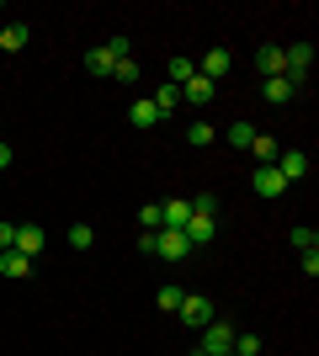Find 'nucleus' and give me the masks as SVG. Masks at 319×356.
I'll return each mask as SVG.
<instances>
[{"label": "nucleus", "instance_id": "3", "mask_svg": "<svg viewBox=\"0 0 319 356\" xmlns=\"http://www.w3.org/2000/svg\"><path fill=\"white\" fill-rule=\"evenodd\" d=\"M154 255H160V261H186V255H192V239H186L181 229H160V239H154Z\"/></svg>", "mask_w": 319, "mask_h": 356}, {"label": "nucleus", "instance_id": "34", "mask_svg": "<svg viewBox=\"0 0 319 356\" xmlns=\"http://www.w3.org/2000/svg\"><path fill=\"white\" fill-rule=\"evenodd\" d=\"M192 356H213V351H192Z\"/></svg>", "mask_w": 319, "mask_h": 356}, {"label": "nucleus", "instance_id": "18", "mask_svg": "<svg viewBox=\"0 0 319 356\" xmlns=\"http://www.w3.org/2000/svg\"><path fill=\"white\" fill-rule=\"evenodd\" d=\"M170 80H165V86H176V90H181L186 86V80H192V74H197V64H192V59H170Z\"/></svg>", "mask_w": 319, "mask_h": 356}, {"label": "nucleus", "instance_id": "21", "mask_svg": "<svg viewBox=\"0 0 319 356\" xmlns=\"http://www.w3.org/2000/svg\"><path fill=\"white\" fill-rule=\"evenodd\" d=\"M266 102H277V106H282V102H293V86L282 80V74H272V80H266Z\"/></svg>", "mask_w": 319, "mask_h": 356}, {"label": "nucleus", "instance_id": "33", "mask_svg": "<svg viewBox=\"0 0 319 356\" xmlns=\"http://www.w3.org/2000/svg\"><path fill=\"white\" fill-rule=\"evenodd\" d=\"M6 165H11V144H0V170H6Z\"/></svg>", "mask_w": 319, "mask_h": 356}, {"label": "nucleus", "instance_id": "11", "mask_svg": "<svg viewBox=\"0 0 319 356\" xmlns=\"http://www.w3.org/2000/svg\"><path fill=\"white\" fill-rule=\"evenodd\" d=\"M213 96H218V86H213V80H202V74H192V80L181 86V102H192V106H208Z\"/></svg>", "mask_w": 319, "mask_h": 356}, {"label": "nucleus", "instance_id": "1", "mask_svg": "<svg viewBox=\"0 0 319 356\" xmlns=\"http://www.w3.org/2000/svg\"><path fill=\"white\" fill-rule=\"evenodd\" d=\"M309 64H314V43H293V48H282V80H288L293 90L309 80Z\"/></svg>", "mask_w": 319, "mask_h": 356}, {"label": "nucleus", "instance_id": "19", "mask_svg": "<svg viewBox=\"0 0 319 356\" xmlns=\"http://www.w3.org/2000/svg\"><path fill=\"white\" fill-rule=\"evenodd\" d=\"M128 122H133V128H154V122H160V112H154L149 102H133V106H128Z\"/></svg>", "mask_w": 319, "mask_h": 356}, {"label": "nucleus", "instance_id": "23", "mask_svg": "<svg viewBox=\"0 0 319 356\" xmlns=\"http://www.w3.org/2000/svg\"><path fill=\"white\" fill-rule=\"evenodd\" d=\"M192 213H197V218H218V197H213V192L192 197Z\"/></svg>", "mask_w": 319, "mask_h": 356}, {"label": "nucleus", "instance_id": "14", "mask_svg": "<svg viewBox=\"0 0 319 356\" xmlns=\"http://www.w3.org/2000/svg\"><path fill=\"white\" fill-rule=\"evenodd\" d=\"M181 234H186V239H192V245H208V239H213V234H218V218H197V213H192V223H186Z\"/></svg>", "mask_w": 319, "mask_h": 356}, {"label": "nucleus", "instance_id": "22", "mask_svg": "<svg viewBox=\"0 0 319 356\" xmlns=\"http://www.w3.org/2000/svg\"><path fill=\"white\" fill-rule=\"evenodd\" d=\"M229 144H234V149H250V138H256V128H250V122H229Z\"/></svg>", "mask_w": 319, "mask_h": 356}, {"label": "nucleus", "instance_id": "28", "mask_svg": "<svg viewBox=\"0 0 319 356\" xmlns=\"http://www.w3.org/2000/svg\"><path fill=\"white\" fill-rule=\"evenodd\" d=\"M106 54H112V59H133V43H128V38H106Z\"/></svg>", "mask_w": 319, "mask_h": 356}, {"label": "nucleus", "instance_id": "9", "mask_svg": "<svg viewBox=\"0 0 319 356\" xmlns=\"http://www.w3.org/2000/svg\"><path fill=\"white\" fill-rule=\"evenodd\" d=\"M11 250L32 261V255L43 250V229H38V223H16V245H11Z\"/></svg>", "mask_w": 319, "mask_h": 356}, {"label": "nucleus", "instance_id": "31", "mask_svg": "<svg viewBox=\"0 0 319 356\" xmlns=\"http://www.w3.org/2000/svg\"><path fill=\"white\" fill-rule=\"evenodd\" d=\"M138 223H144V229H160V208H154V202H149V208L138 213Z\"/></svg>", "mask_w": 319, "mask_h": 356}, {"label": "nucleus", "instance_id": "25", "mask_svg": "<svg viewBox=\"0 0 319 356\" xmlns=\"http://www.w3.org/2000/svg\"><path fill=\"white\" fill-rule=\"evenodd\" d=\"M112 80H122V86H133V80H138V59H117V70H112Z\"/></svg>", "mask_w": 319, "mask_h": 356}, {"label": "nucleus", "instance_id": "35", "mask_svg": "<svg viewBox=\"0 0 319 356\" xmlns=\"http://www.w3.org/2000/svg\"><path fill=\"white\" fill-rule=\"evenodd\" d=\"M224 356H234V351H224Z\"/></svg>", "mask_w": 319, "mask_h": 356}, {"label": "nucleus", "instance_id": "15", "mask_svg": "<svg viewBox=\"0 0 319 356\" xmlns=\"http://www.w3.org/2000/svg\"><path fill=\"white\" fill-rule=\"evenodd\" d=\"M149 106H154V112H160V118H170V112L181 106V90H176V86H160V90H154V96H149Z\"/></svg>", "mask_w": 319, "mask_h": 356}, {"label": "nucleus", "instance_id": "17", "mask_svg": "<svg viewBox=\"0 0 319 356\" xmlns=\"http://www.w3.org/2000/svg\"><path fill=\"white\" fill-rule=\"evenodd\" d=\"M85 70H91V74H112V70H117V59L106 54V43H96L91 54H85Z\"/></svg>", "mask_w": 319, "mask_h": 356}, {"label": "nucleus", "instance_id": "13", "mask_svg": "<svg viewBox=\"0 0 319 356\" xmlns=\"http://www.w3.org/2000/svg\"><path fill=\"white\" fill-rule=\"evenodd\" d=\"M250 154H256V165H277V154H282V144H277L272 134H256V138H250Z\"/></svg>", "mask_w": 319, "mask_h": 356}, {"label": "nucleus", "instance_id": "8", "mask_svg": "<svg viewBox=\"0 0 319 356\" xmlns=\"http://www.w3.org/2000/svg\"><path fill=\"white\" fill-rule=\"evenodd\" d=\"M197 74L218 86V80L229 74V48H208V54H202V64H197Z\"/></svg>", "mask_w": 319, "mask_h": 356}, {"label": "nucleus", "instance_id": "10", "mask_svg": "<svg viewBox=\"0 0 319 356\" xmlns=\"http://www.w3.org/2000/svg\"><path fill=\"white\" fill-rule=\"evenodd\" d=\"M27 38H32L27 22H6V27H0V54H22V48H27Z\"/></svg>", "mask_w": 319, "mask_h": 356}, {"label": "nucleus", "instance_id": "5", "mask_svg": "<svg viewBox=\"0 0 319 356\" xmlns=\"http://www.w3.org/2000/svg\"><path fill=\"white\" fill-rule=\"evenodd\" d=\"M250 186H256V192L266 197V202H277V197L288 192V181H282V170H277V165H256V176H250Z\"/></svg>", "mask_w": 319, "mask_h": 356}, {"label": "nucleus", "instance_id": "20", "mask_svg": "<svg viewBox=\"0 0 319 356\" xmlns=\"http://www.w3.org/2000/svg\"><path fill=\"white\" fill-rule=\"evenodd\" d=\"M181 287H176V282H165V287H160V293H154V303H160V309H165V314H176V309H181Z\"/></svg>", "mask_w": 319, "mask_h": 356}, {"label": "nucleus", "instance_id": "7", "mask_svg": "<svg viewBox=\"0 0 319 356\" xmlns=\"http://www.w3.org/2000/svg\"><path fill=\"white\" fill-rule=\"evenodd\" d=\"M192 223V202L176 197V202H160V229H186Z\"/></svg>", "mask_w": 319, "mask_h": 356}, {"label": "nucleus", "instance_id": "4", "mask_svg": "<svg viewBox=\"0 0 319 356\" xmlns=\"http://www.w3.org/2000/svg\"><path fill=\"white\" fill-rule=\"evenodd\" d=\"M202 351H213V356L234 351V325H229V319H213V325H202Z\"/></svg>", "mask_w": 319, "mask_h": 356}, {"label": "nucleus", "instance_id": "26", "mask_svg": "<svg viewBox=\"0 0 319 356\" xmlns=\"http://www.w3.org/2000/svg\"><path fill=\"white\" fill-rule=\"evenodd\" d=\"M69 245H75V250H91V223H69Z\"/></svg>", "mask_w": 319, "mask_h": 356}, {"label": "nucleus", "instance_id": "6", "mask_svg": "<svg viewBox=\"0 0 319 356\" xmlns=\"http://www.w3.org/2000/svg\"><path fill=\"white\" fill-rule=\"evenodd\" d=\"M277 170H282V181H304L309 176V154H298V149H282V154H277Z\"/></svg>", "mask_w": 319, "mask_h": 356}, {"label": "nucleus", "instance_id": "32", "mask_svg": "<svg viewBox=\"0 0 319 356\" xmlns=\"http://www.w3.org/2000/svg\"><path fill=\"white\" fill-rule=\"evenodd\" d=\"M16 245V223H0V250H11Z\"/></svg>", "mask_w": 319, "mask_h": 356}, {"label": "nucleus", "instance_id": "27", "mask_svg": "<svg viewBox=\"0 0 319 356\" xmlns=\"http://www.w3.org/2000/svg\"><path fill=\"white\" fill-rule=\"evenodd\" d=\"M234 356H261V335H234Z\"/></svg>", "mask_w": 319, "mask_h": 356}, {"label": "nucleus", "instance_id": "29", "mask_svg": "<svg viewBox=\"0 0 319 356\" xmlns=\"http://www.w3.org/2000/svg\"><path fill=\"white\" fill-rule=\"evenodd\" d=\"M186 144H213V128L208 122H192V128H186Z\"/></svg>", "mask_w": 319, "mask_h": 356}, {"label": "nucleus", "instance_id": "16", "mask_svg": "<svg viewBox=\"0 0 319 356\" xmlns=\"http://www.w3.org/2000/svg\"><path fill=\"white\" fill-rule=\"evenodd\" d=\"M256 70H261V80H272V74H282V48H272V43H266V48L256 54Z\"/></svg>", "mask_w": 319, "mask_h": 356}, {"label": "nucleus", "instance_id": "12", "mask_svg": "<svg viewBox=\"0 0 319 356\" xmlns=\"http://www.w3.org/2000/svg\"><path fill=\"white\" fill-rule=\"evenodd\" d=\"M0 277H11V282H22V277H32V261L16 250H0Z\"/></svg>", "mask_w": 319, "mask_h": 356}, {"label": "nucleus", "instance_id": "2", "mask_svg": "<svg viewBox=\"0 0 319 356\" xmlns=\"http://www.w3.org/2000/svg\"><path fill=\"white\" fill-rule=\"evenodd\" d=\"M176 314H181V325H192V330H202V325H213V319H218V314H213V303H208L202 293H186Z\"/></svg>", "mask_w": 319, "mask_h": 356}, {"label": "nucleus", "instance_id": "30", "mask_svg": "<svg viewBox=\"0 0 319 356\" xmlns=\"http://www.w3.org/2000/svg\"><path fill=\"white\" fill-rule=\"evenodd\" d=\"M154 239H160V229H138V250L154 255Z\"/></svg>", "mask_w": 319, "mask_h": 356}, {"label": "nucleus", "instance_id": "24", "mask_svg": "<svg viewBox=\"0 0 319 356\" xmlns=\"http://www.w3.org/2000/svg\"><path fill=\"white\" fill-rule=\"evenodd\" d=\"M293 245H298V250H319V229H293Z\"/></svg>", "mask_w": 319, "mask_h": 356}]
</instances>
